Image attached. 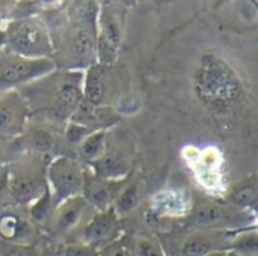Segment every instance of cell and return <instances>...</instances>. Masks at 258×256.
<instances>
[{"label":"cell","mask_w":258,"mask_h":256,"mask_svg":"<svg viewBox=\"0 0 258 256\" xmlns=\"http://www.w3.org/2000/svg\"><path fill=\"white\" fill-rule=\"evenodd\" d=\"M68 15V24L60 41L53 45L56 66L65 69H86L97 63V14L94 3H77Z\"/></svg>","instance_id":"cell-1"},{"label":"cell","mask_w":258,"mask_h":256,"mask_svg":"<svg viewBox=\"0 0 258 256\" xmlns=\"http://www.w3.org/2000/svg\"><path fill=\"white\" fill-rule=\"evenodd\" d=\"M194 92L203 104L227 109L240 98L243 88L236 71L222 57L206 53L194 72Z\"/></svg>","instance_id":"cell-2"},{"label":"cell","mask_w":258,"mask_h":256,"mask_svg":"<svg viewBox=\"0 0 258 256\" xmlns=\"http://www.w3.org/2000/svg\"><path fill=\"white\" fill-rule=\"evenodd\" d=\"M3 38L9 54L12 56L26 59H53L51 32L39 18L29 17L11 21Z\"/></svg>","instance_id":"cell-3"},{"label":"cell","mask_w":258,"mask_h":256,"mask_svg":"<svg viewBox=\"0 0 258 256\" xmlns=\"http://www.w3.org/2000/svg\"><path fill=\"white\" fill-rule=\"evenodd\" d=\"M124 39V15L113 3H104L97 14V63L112 66Z\"/></svg>","instance_id":"cell-4"},{"label":"cell","mask_w":258,"mask_h":256,"mask_svg":"<svg viewBox=\"0 0 258 256\" xmlns=\"http://www.w3.org/2000/svg\"><path fill=\"white\" fill-rule=\"evenodd\" d=\"M83 175L85 170L77 160L67 155L54 157L45 169V184L53 201L59 204L65 199L80 196Z\"/></svg>","instance_id":"cell-5"},{"label":"cell","mask_w":258,"mask_h":256,"mask_svg":"<svg viewBox=\"0 0 258 256\" xmlns=\"http://www.w3.org/2000/svg\"><path fill=\"white\" fill-rule=\"evenodd\" d=\"M56 69L53 59H26L9 54L0 60V89L11 88L39 80Z\"/></svg>","instance_id":"cell-6"},{"label":"cell","mask_w":258,"mask_h":256,"mask_svg":"<svg viewBox=\"0 0 258 256\" xmlns=\"http://www.w3.org/2000/svg\"><path fill=\"white\" fill-rule=\"evenodd\" d=\"M121 237L119 216L110 207L104 211H95L91 219L82 228L80 240L82 243L101 249Z\"/></svg>","instance_id":"cell-7"},{"label":"cell","mask_w":258,"mask_h":256,"mask_svg":"<svg viewBox=\"0 0 258 256\" xmlns=\"http://www.w3.org/2000/svg\"><path fill=\"white\" fill-rule=\"evenodd\" d=\"M95 211L82 196L65 199L56 205L50 216V228L57 235H67L77 228H83Z\"/></svg>","instance_id":"cell-8"},{"label":"cell","mask_w":258,"mask_h":256,"mask_svg":"<svg viewBox=\"0 0 258 256\" xmlns=\"http://www.w3.org/2000/svg\"><path fill=\"white\" fill-rule=\"evenodd\" d=\"M29 104L17 91L0 95V139L17 137L27 128Z\"/></svg>","instance_id":"cell-9"},{"label":"cell","mask_w":258,"mask_h":256,"mask_svg":"<svg viewBox=\"0 0 258 256\" xmlns=\"http://www.w3.org/2000/svg\"><path fill=\"white\" fill-rule=\"evenodd\" d=\"M192 222L200 228L207 229H225L242 225V213L234 211L227 205H219L215 202H201L190 211Z\"/></svg>","instance_id":"cell-10"},{"label":"cell","mask_w":258,"mask_h":256,"mask_svg":"<svg viewBox=\"0 0 258 256\" xmlns=\"http://www.w3.org/2000/svg\"><path fill=\"white\" fill-rule=\"evenodd\" d=\"M83 104L82 86L77 81H62L54 86L50 100V115L59 121H65L76 115Z\"/></svg>","instance_id":"cell-11"},{"label":"cell","mask_w":258,"mask_h":256,"mask_svg":"<svg viewBox=\"0 0 258 256\" xmlns=\"http://www.w3.org/2000/svg\"><path fill=\"white\" fill-rule=\"evenodd\" d=\"M110 66H104L100 63H94L85 69L83 81H82V98L83 103L89 107H101L106 104L109 97V69Z\"/></svg>","instance_id":"cell-12"},{"label":"cell","mask_w":258,"mask_h":256,"mask_svg":"<svg viewBox=\"0 0 258 256\" xmlns=\"http://www.w3.org/2000/svg\"><path fill=\"white\" fill-rule=\"evenodd\" d=\"M47 190L45 180L35 174H9L8 183V199L18 205H32Z\"/></svg>","instance_id":"cell-13"},{"label":"cell","mask_w":258,"mask_h":256,"mask_svg":"<svg viewBox=\"0 0 258 256\" xmlns=\"http://www.w3.org/2000/svg\"><path fill=\"white\" fill-rule=\"evenodd\" d=\"M91 172L104 181L109 183H119L125 180L130 170V161L127 158V154L116 148H106L104 154L91 164Z\"/></svg>","instance_id":"cell-14"},{"label":"cell","mask_w":258,"mask_h":256,"mask_svg":"<svg viewBox=\"0 0 258 256\" xmlns=\"http://www.w3.org/2000/svg\"><path fill=\"white\" fill-rule=\"evenodd\" d=\"M113 184H118V183H109V181L100 180L91 170L89 172L85 170L80 196L88 202V205L94 211H104L112 207L113 199L116 196L112 189Z\"/></svg>","instance_id":"cell-15"},{"label":"cell","mask_w":258,"mask_h":256,"mask_svg":"<svg viewBox=\"0 0 258 256\" xmlns=\"http://www.w3.org/2000/svg\"><path fill=\"white\" fill-rule=\"evenodd\" d=\"M32 235V222L20 216L6 213L0 216V238L5 243L29 244L27 238Z\"/></svg>","instance_id":"cell-16"},{"label":"cell","mask_w":258,"mask_h":256,"mask_svg":"<svg viewBox=\"0 0 258 256\" xmlns=\"http://www.w3.org/2000/svg\"><path fill=\"white\" fill-rule=\"evenodd\" d=\"M153 211L160 217H178L190 211L187 198L178 192H160L153 198Z\"/></svg>","instance_id":"cell-17"},{"label":"cell","mask_w":258,"mask_h":256,"mask_svg":"<svg viewBox=\"0 0 258 256\" xmlns=\"http://www.w3.org/2000/svg\"><path fill=\"white\" fill-rule=\"evenodd\" d=\"M107 131L104 128H98L91 131L80 143H79V154L80 157L88 163H95L106 151L107 142H106Z\"/></svg>","instance_id":"cell-18"},{"label":"cell","mask_w":258,"mask_h":256,"mask_svg":"<svg viewBox=\"0 0 258 256\" xmlns=\"http://www.w3.org/2000/svg\"><path fill=\"white\" fill-rule=\"evenodd\" d=\"M257 199V178L255 175L240 181L236 187L231 189L228 195V202L239 208V210H248L255 204Z\"/></svg>","instance_id":"cell-19"},{"label":"cell","mask_w":258,"mask_h":256,"mask_svg":"<svg viewBox=\"0 0 258 256\" xmlns=\"http://www.w3.org/2000/svg\"><path fill=\"white\" fill-rule=\"evenodd\" d=\"M139 201H141V187L138 183H130L121 192L116 193L112 208L121 217L124 214L132 213L139 205Z\"/></svg>","instance_id":"cell-20"},{"label":"cell","mask_w":258,"mask_h":256,"mask_svg":"<svg viewBox=\"0 0 258 256\" xmlns=\"http://www.w3.org/2000/svg\"><path fill=\"white\" fill-rule=\"evenodd\" d=\"M215 250H221L216 241L207 235H190L181 246V256H206Z\"/></svg>","instance_id":"cell-21"},{"label":"cell","mask_w":258,"mask_h":256,"mask_svg":"<svg viewBox=\"0 0 258 256\" xmlns=\"http://www.w3.org/2000/svg\"><path fill=\"white\" fill-rule=\"evenodd\" d=\"M200 167L206 169L204 172H201L200 180L207 187H215L221 181V178H219V175H221V158L215 149L207 151V154L203 157V160L200 163Z\"/></svg>","instance_id":"cell-22"},{"label":"cell","mask_w":258,"mask_h":256,"mask_svg":"<svg viewBox=\"0 0 258 256\" xmlns=\"http://www.w3.org/2000/svg\"><path fill=\"white\" fill-rule=\"evenodd\" d=\"M27 139L30 148L38 154H48L54 148V137L45 128H39V127L30 128L27 133Z\"/></svg>","instance_id":"cell-23"},{"label":"cell","mask_w":258,"mask_h":256,"mask_svg":"<svg viewBox=\"0 0 258 256\" xmlns=\"http://www.w3.org/2000/svg\"><path fill=\"white\" fill-rule=\"evenodd\" d=\"M133 256H166L162 244L154 237L141 235L132 240Z\"/></svg>","instance_id":"cell-24"},{"label":"cell","mask_w":258,"mask_h":256,"mask_svg":"<svg viewBox=\"0 0 258 256\" xmlns=\"http://www.w3.org/2000/svg\"><path fill=\"white\" fill-rule=\"evenodd\" d=\"M53 210H54V208H53V198H51V195H50V192H48V189H47L45 193L30 205V211H29L30 220H32L33 223L42 225V223L48 222V219H50Z\"/></svg>","instance_id":"cell-25"},{"label":"cell","mask_w":258,"mask_h":256,"mask_svg":"<svg viewBox=\"0 0 258 256\" xmlns=\"http://www.w3.org/2000/svg\"><path fill=\"white\" fill-rule=\"evenodd\" d=\"M100 256H133L132 252V238L121 235L118 240L112 241L110 244L98 249Z\"/></svg>","instance_id":"cell-26"},{"label":"cell","mask_w":258,"mask_h":256,"mask_svg":"<svg viewBox=\"0 0 258 256\" xmlns=\"http://www.w3.org/2000/svg\"><path fill=\"white\" fill-rule=\"evenodd\" d=\"M94 131V130H92ZM91 133L89 127L86 124H82L79 121H73L70 119L65 128V139L68 143H73L76 146H79V143Z\"/></svg>","instance_id":"cell-27"},{"label":"cell","mask_w":258,"mask_h":256,"mask_svg":"<svg viewBox=\"0 0 258 256\" xmlns=\"http://www.w3.org/2000/svg\"><path fill=\"white\" fill-rule=\"evenodd\" d=\"M56 256H100L98 255V249L88 246L82 241L77 243H68L63 244L62 247H59V250L56 252Z\"/></svg>","instance_id":"cell-28"},{"label":"cell","mask_w":258,"mask_h":256,"mask_svg":"<svg viewBox=\"0 0 258 256\" xmlns=\"http://www.w3.org/2000/svg\"><path fill=\"white\" fill-rule=\"evenodd\" d=\"M2 256H39L33 244H18L5 243L2 249Z\"/></svg>","instance_id":"cell-29"},{"label":"cell","mask_w":258,"mask_h":256,"mask_svg":"<svg viewBox=\"0 0 258 256\" xmlns=\"http://www.w3.org/2000/svg\"><path fill=\"white\" fill-rule=\"evenodd\" d=\"M8 183H9V170L6 167H0V202L8 199Z\"/></svg>","instance_id":"cell-30"},{"label":"cell","mask_w":258,"mask_h":256,"mask_svg":"<svg viewBox=\"0 0 258 256\" xmlns=\"http://www.w3.org/2000/svg\"><path fill=\"white\" fill-rule=\"evenodd\" d=\"M206 256H242L240 253H237L236 250H233V249H221V250H215V252H212V253H209V255Z\"/></svg>","instance_id":"cell-31"},{"label":"cell","mask_w":258,"mask_h":256,"mask_svg":"<svg viewBox=\"0 0 258 256\" xmlns=\"http://www.w3.org/2000/svg\"><path fill=\"white\" fill-rule=\"evenodd\" d=\"M0 157H2V143H0Z\"/></svg>","instance_id":"cell-32"}]
</instances>
